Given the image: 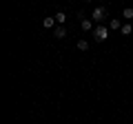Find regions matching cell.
<instances>
[{
  "label": "cell",
  "instance_id": "obj_4",
  "mask_svg": "<svg viewBox=\"0 0 133 124\" xmlns=\"http://www.w3.org/2000/svg\"><path fill=\"white\" fill-rule=\"evenodd\" d=\"M53 36H56L58 40H62V38H64V36H66V29H64V24H58V27L53 29Z\"/></svg>",
  "mask_w": 133,
  "mask_h": 124
},
{
  "label": "cell",
  "instance_id": "obj_5",
  "mask_svg": "<svg viewBox=\"0 0 133 124\" xmlns=\"http://www.w3.org/2000/svg\"><path fill=\"white\" fill-rule=\"evenodd\" d=\"M53 18H56V22H58V24H64V22H66V13H64V11H58Z\"/></svg>",
  "mask_w": 133,
  "mask_h": 124
},
{
  "label": "cell",
  "instance_id": "obj_7",
  "mask_svg": "<svg viewBox=\"0 0 133 124\" xmlns=\"http://www.w3.org/2000/svg\"><path fill=\"white\" fill-rule=\"evenodd\" d=\"M109 29H122L120 20H118V18H111V20H109Z\"/></svg>",
  "mask_w": 133,
  "mask_h": 124
},
{
  "label": "cell",
  "instance_id": "obj_2",
  "mask_svg": "<svg viewBox=\"0 0 133 124\" xmlns=\"http://www.w3.org/2000/svg\"><path fill=\"white\" fill-rule=\"evenodd\" d=\"M104 18H107V9H104V7H95L93 13H91V20H95V22H102Z\"/></svg>",
  "mask_w": 133,
  "mask_h": 124
},
{
  "label": "cell",
  "instance_id": "obj_11",
  "mask_svg": "<svg viewBox=\"0 0 133 124\" xmlns=\"http://www.w3.org/2000/svg\"><path fill=\"white\" fill-rule=\"evenodd\" d=\"M84 2H89V0H84Z\"/></svg>",
  "mask_w": 133,
  "mask_h": 124
},
{
  "label": "cell",
  "instance_id": "obj_3",
  "mask_svg": "<svg viewBox=\"0 0 133 124\" xmlns=\"http://www.w3.org/2000/svg\"><path fill=\"white\" fill-rule=\"evenodd\" d=\"M80 29H82V31L87 33V31H93L95 27H93V22H91L89 18H82V20H80Z\"/></svg>",
  "mask_w": 133,
  "mask_h": 124
},
{
  "label": "cell",
  "instance_id": "obj_8",
  "mask_svg": "<svg viewBox=\"0 0 133 124\" xmlns=\"http://www.w3.org/2000/svg\"><path fill=\"white\" fill-rule=\"evenodd\" d=\"M122 18H127V20H131V18H133V7H127V9L122 11Z\"/></svg>",
  "mask_w": 133,
  "mask_h": 124
},
{
  "label": "cell",
  "instance_id": "obj_10",
  "mask_svg": "<svg viewBox=\"0 0 133 124\" xmlns=\"http://www.w3.org/2000/svg\"><path fill=\"white\" fill-rule=\"evenodd\" d=\"M78 49H80V51H87V49H89V42H87V40H78Z\"/></svg>",
  "mask_w": 133,
  "mask_h": 124
},
{
  "label": "cell",
  "instance_id": "obj_6",
  "mask_svg": "<svg viewBox=\"0 0 133 124\" xmlns=\"http://www.w3.org/2000/svg\"><path fill=\"white\" fill-rule=\"evenodd\" d=\"M42 27L44 29H53V27H56V18H44L42 20Z\"/></svg>",
  "mask_w": 133,
  "mask_h": 124
},
{
  "label": "cell",
  "instance_id": "obj_1",
  "mask_svg": "<svg viewBox=\"0 0 133 124\" xmlns=\"http://www.w3.org/2000/svg\"><path fill=\"white\" fill-rule=\"evenodd\" d=\"M93 38H95V42H104V40L109 38V27L98 24V27L93 29Z\"/></svg>",
  "mask_w": 133,
  "mask_h": 124
},
{
  "label": "cell",
  "instance_id": "obj_9",
  "mask_svg": "<svg viewBox=\"0 0 133 124\" xmlns=\"http://www.w3.org/2000/svg\"><path fill=\"white\" fill-rule=\"evenodd\" d=\"M120 31H122V36H131L133 27H131V24H122V29H120Z\"/></svg>",
  "mask_w": 133,
  "mask_h": 124
}]
</instances>
